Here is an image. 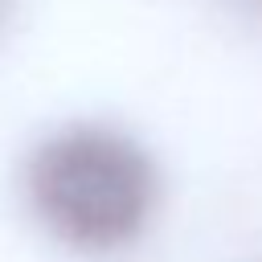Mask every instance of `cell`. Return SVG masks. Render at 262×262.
I'll list each match as a JSON object with an SVG mask.
<instances>
[{"label":"cell","instance_id":"7a4b0ae2","mask_svg":"<svg viewBox=\"0 0 262 262\" xmlns=\"http://www.w3.org/2000/svg\"><path fill=\"white\" fill-rule=\"evenodd\" d=\"M8 8H12V0H0V25H4V16H8Z\"/></svg>","mask_w":262,"mask_h":262},{"label":"cell","instance_id":"6da1fadb","mask_svg":"<svg viewBox=\"0 0 262 262\" xmlns=\"http://www.w3.org/2000/svg\"><path fill=\"white\" fill-rule=\"evenodd\" d=\"M25 192L57 242L115 254L147 229L160 205V168L135 135L111 123H70L25 160Z\"/></svg>","mask_w":262,"mask_h":262}]
</instances>
